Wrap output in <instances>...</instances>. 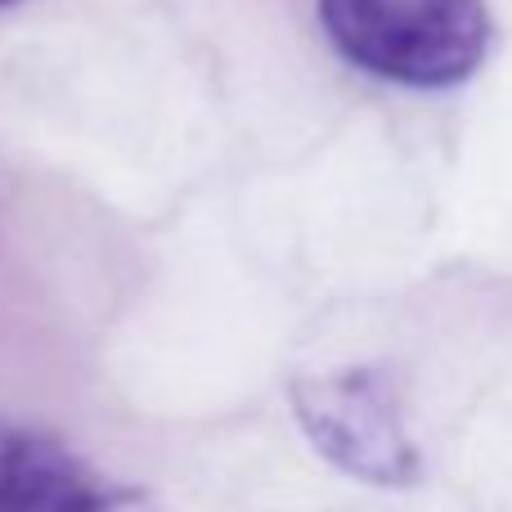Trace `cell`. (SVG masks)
Listing matches in <instances>:
<instances>
[{"label":"cell","mask_w":512,"mask_h":512,"mask_svg":"<svg viewBox=\"0 0 512 512\" xmlns=\"http://www.w3.org/2000/svg\"><path fill=\"white\" fill-rule=\"evenodd\" d=\"M122 490L59 436L0 414V512H122Z\"/></svg>","instance_id":"3"},{"label":"cell","mask_w":512,"mask_h":512,"mask_svg":"<svg viewBox=\"0 0 512 512\" xmlns=\"http://www.w3.org/2000/svg\"><path fill=\"white\" fill-rule=\"evenodd\" d=\"M319 23L351 68L414 90L468 81L490 45L486 0H319Z\"/></svg>","instance_id":"1"},{"label":"cell","mask_w":512,"mask_h":512,"mask_svg":"<svg viewBox=\"0 0 512 512\" xmlns=\"http://www.w3.org/2000/svg\"><path fill=\"white\" fill-rule=\"evenodd\" d=\"M297 418L319 454L373 486H405L418 477L414 441L400 423L391 387L373 373H333L297 387Z\"/></svg>","instance_id":"2"},{"label":"cell","mask_w":512,"mask_h":512,"mask_svg":"<svg viewBox=\"0 0 512 512\" xmlns=\"http://www.w3.org/2000/svg\"><path fill=\"white\" fill-rule=\"evenodd\" d=\"M122 512H167V508H158L153 499L135 495V490H122Z\"/></svg>","instance_id":"4"},{"label":"cell","mask_w":512,"mask_h":512,"mask_svg":"<svg viewBox=\"0 0 512 512\" xmlns=\"http://www.w3.org/2000/svg\"><path fill=\"white\" fill-rule=\"evenodd\" d=\"M14 5H23V0H0V9H14Z\"/></svg>","instance_id":"5"}]
</instances>
